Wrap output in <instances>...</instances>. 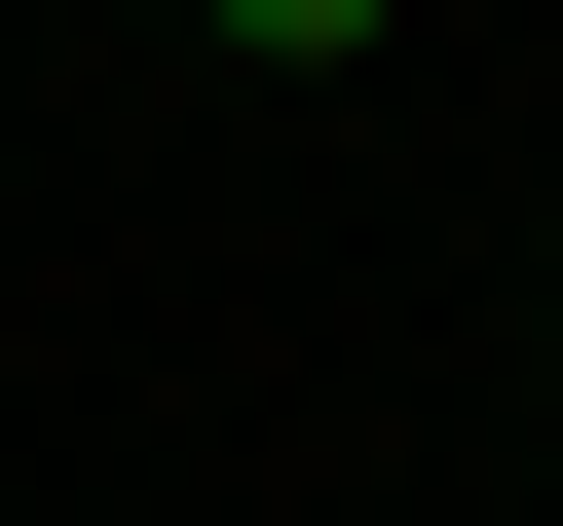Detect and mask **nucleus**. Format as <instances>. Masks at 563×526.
<instances>
[{
	"label": "nucleus",
	"mask_w": 563,
	"mask_h": 526,
	"mask_svg": "<svg viewBox=\"0 0 563 526\" xmlns=\"http://www.w3.org/2000/svg\"><path fill=\"white\" fill-rule=\"evenodd\" d=\"M188 39H263V76H339V39H376V0H188Z\"/></svg>",
	"instance_id": "nucleus-1"
}]
</instances>
